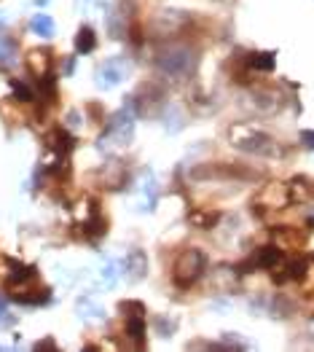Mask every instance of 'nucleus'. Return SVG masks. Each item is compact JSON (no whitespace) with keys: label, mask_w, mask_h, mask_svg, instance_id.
I'll use <instances>...</instances> for the list:
<instances>
[{"label":"nucleus","mask_w":314,"mask_h":352,"mask_svg":"<svg viewBox=\"0 0 314 352\" xmlns=\"http://www.w3.org/2000/svg\"><path fill=\"white\" fill-rule=\"evenodd\" d=\"M287 188H290V202H306L314 194V186L306 177H293L287 183Z\"/></svg>","instance_id":"nucleus-14"},{"label":"nucleus","mask_w":314,"mask_h":352,"mask_svg":"<svg viewBox=\"0 0 314 352\" xmlns=\"http://www.w3.org/2000/svg\"><path fill=\"white\" fill-rule=\"evenodd\" d=\"M100 280H102L105 288H115V283H118V264H115L113 258H105L102 261V266H100Z\"/></svg>","instance_id":"nucleus-20"},{"label":"nucleus","mask_w":314,"mask_h":352,"mask_svg":"<svg viewBox=\"0 0 314 352\" xmlns=\"http://www.w3.org/2000/svg\"><path fill=\"white\" fill-rule=\"evenodd\" d=\"M27 67H30V73H32L35 78H41V76L52 73V54H49V52H41V49L30 52V54H27Z\"/></svg>","instance_id":"nucleus-11"},{"label":"nucleus","mask_w":314,"mask_h":352,"mask_svg":"<svg viewBox=\"0 0 314 352\" xmlns=\"http://www.w3.org/2000/svg\"><path fill=\"white\" fill-rule=\"evenodd\" d=\"M97 49V35L91 28H81L76 35V52L78 54H91Z\"/></svg>","instance_id":"nucleus-18"},{"label":"nucleus","mask_w":314,"mask_h":352,"mask_svg":"<svg viewBox=\"0 0 314 352\" xmlns=\"http://www.w3.org/2000/svg\"><path fill=\"white\" fill-rule=\"evenodd\" d=\"M229 140L234 148L253 153V156H263V159H277L282 156V146L263 129H258L253 124H234L229 129Z\"/></svg>","instance_id":"nucleus-2"},{"label":"nucleus","mask_w":314,"mask_h":352,"mask_svg":"<svg viewBox=\"0 0 314 352\" xmlns=\"http://www.w3.org/2000/svg\"><path fill=\"white\" fill-rule=\"evenodd\" d=\"M16 59V43L11 38H0V65H14Z\"/></svg>","instance_id":"nucleus-22"},{"label":"nucleus","mask_w":314,"mask_h":352,"mask_svg":"<svg viewBox=\"0 0 314 352\" xmlns=\"http://www.w3.org/2000/svg\"><path fill=\"white\" fill-rule=\"evenodd\" d=\"M126 76V65L121 59H108L105 65L97 67V87L100 89H115Z\"/></svg>","instance_id":"nucleus-7"},{"label":"nucleus","mask_w":314,"mask_h":352,"mask_svg":"<svg viewBox=\"0 0 314 352\" xmlns=\"http://www.w3.org/2000/svg\"><path fill=\"white\" fill-rule=\"evenodd\" d=\"M30 30H32L35 35H41V38H54L57 25H54V19H52L49 14H35V16L30 19Z\"/></svg>","instance_id":"nucleus-15"},{"label":"nucleus","mask_w":314,"mask_h":352,"mask_svg":"<svg viewBox=\"0 0 314 352\" xmlns=\"http://www.w3.org/2000/svg\"><path fill=\"white\" fill-rule=\"evenodd\" d=\"M282 261H285L282 248L280 245H266V248H258L245 264H239V274H247L253 269H274V266L282 264Z\"/></svg>","instance_id":"nucleus-5"},{"label":"nucleus","mask_w":314,"mask_h":352,"mask_svg":"<svg viewBox=\"0 0 314 352\" xmlns=\"http://www.w3.org/2000/svg\"><path fill=\"white\" fill-rule=\"evenodd\" d=\"M290 205V188L287 183H269L260 197H258L256 207H266V210H282V207Z\"/></svg>","instance_id":"nucleus-6"},{"label":"nucleus","mask_w":314,"mask_h":352,"mask_svg":"<svg viewBox=\"0 0 314 352\" xmlns=\"http://www.w3.org/2000/svg\"><path fill=\"white\" fill-rule=\"evenodd\" d=\"M301 140H304V146L306 148H314V132L309 129V132H301Z\"/></svg>","instance_id":"nucleus-29"},{"label":"nucleus","mask_w":314,"mask_h":352,"mask_svg":"<svg viewBox=\"0 0 314 352\" xmlns=\"http://www.w3.org/2000/svg\"><path fill=\"white\" fill-rule=\"evenodd\" d=\"M124 269H126V277H129L132 283L143 280L145 272H148V256H145L143 250H132V253L126 256V261H124Z\"/></svg>","instance_id":"nucleus-10"},{"label":"nucleus","mask_w":314,"mask_h":352,"mask_svg":"<svg viewBox=\"0 0 314 352\" xmlns=\"http://www.w3.org/2000/svg\"><path fill=\"white\" fill-rule=\"evenodd\" d=\"M46 148L54 151L57 159H67V156L73 153V148H76V140H73V135H70L65 126H57V129H52V132L46 135Z\"/></svg>","instance_id":"nucleus-8"},{"label":"nucleus","mask_w":314,"mask_h":352,"mask_svg":"<svg viewBox=\"0 0 314 352\" xmlns=\"http://www.w3.org/2000/svg\"><path fill=\"white\" fill-rule=\"evenodd\" d=\"M218 221H221L218 210H191L188 212V223L197 226V229H212Z\"/></svg>","instance_id":"nucleus-13"},{"label":"nucleus","mask_w":314,"mask_h":352,"mask_svg":"<svg viewBox=\"0 0 314 352\" xmlns=\"http://www.w3.org/2000/svg\"><path fill=\"white\" fill-rule=\"evenodd\" d=\"M38 89H41V100L43 102H54L57 100V78L54 73H46L38 78Z\"/></svg>","instance_id":"nucleus-19"},{"label":"nucleus","mask_w":314,"mask_h":352,"mask_svg":"<svg viewBox=\"0 0 314 352\" xmlns=\"http://www.w3.org/2000/svg\"><path fill=\"white\" fill-rule=\"evenodd\" d=\"M35 350H57V344H54V339H43L35 344Z\"/></svg>","instance_id":"nucleus-28"},{"label":"nucleus","mask_w":314,"mask_h":352,"mask_svg":"<svg viewBox=\"0 0 314 352\" xmlns=\"http://www.w3.org/2000/svg\"><path fill=\"white\" fill-rule=\"evenodd\" d=\"M73 67H76V62H73V59H67V62H65V73L70 76V73H73Z\"/></svg>","instance_id":"nucleus-30"},{"label":"nucleus","mask_w":314,"mask_h":352,"mask_svg":"<svg viewBox=\"0 0 314 352\" xmlns=\"http://www.w3.org/2000/svg\"><path fill=\"white\" fill-rule=\"evenodd\" d=\"M186 25H188V16H186L183 11H161V14L153 19L150 30H156L159 35H172V32H177V30H183Z\"/></svg>","instance_id":"nucleus-9"},{"label":"nucleus","mask_w":314,"mask_h":352,"mask_svg":"<svg viewBox=\"0 0 314 352\" xmlns=\"http://www.w3.org/2000/svg\"><path fill=\"white\" fill-rule=\"evenodd\" d=\"M245 59H247V70H256V73H271L277 67L274 52H256V54H250Z\"/></svg>","instance_id":"nucleus-12"},{"label":"nucleus","mask_w":314,"mask_h":352,"mask_svg":"<svg viewBox=\"0 0 314 352\" xmlns=\"http://www.w3.org/2000/svg\"><path fill=\"white\" fill-rule=\"evenodd\" d=\"M102 183H105V188H124V183H126V170L113 162V164H108L105 170H102Z\"/></svg>","instance_id":"nucleus-16"},{"label":"nucleus","mask_w":314,"mask_h":352,"mask_svg":"<svg viewBox=\"0 0 314 352\" xmlns=\"http://www.w3.org/2000/svg\"><path fill=\"white\" fill-rule=\"evenodd\" d=\"M175 328H177V320H167V318H156V333L159 336H170V333H175Z\"/></svg>","instance_id":"nucleus-26"},{"label":"nucleus","mask_w":314,"mask_h":352,"mask_svg":"<svg viewBox=\"0 0 314 352\" xmlns=\"http://www.w3.org/2000/svg\"><path fill=\"white\" fill-rule=\"evenodd\" d=\"M145 318H126V336H132L137 342V347H143V339H145Z\"/></svg>","instance_id":"nucleus-21"},{"label":"nucleus","mask_w":314,"mask_h":352,"mask_svg":"<svg viewBox=\"0 0 314 352\" xmlns=\"http://www.w3.org/2000/svg\"><path fill=\"white\" fill-rule=\"evenodd\" d=\"M306 245H309V250H314V232L312 236H306Z\"/></svg>","instance_id":"nucleus-31"},{"label":"nucleus","mask_w":314,"mask_h":352,"mask_svg":"<svg viewBox=\"0 0 314 352\" xmlns=\"http://www.w3.org/2000/svg\"><path fill=\"white\" fill-rule=\"evenodd\" d=\"M207 269V256L199 248H186L177 253L175 264H172V283L177 288H191Z\"/></svg>","instance_id":"nucleus-3"},{"label":"nucleus","mask_w":314,"mask_h":352,"mask_svg":"<svg viewBox=\"0 0 314 352\" xmlns=\"http://www.w3.org/2000/svg\"><path fill=\"white\" fill-rule=\"evenodd\" d=\"M78 309L84 312L89 320H100V318H102V307L94 304L91 298H78Z\"/></svg>","instance_id":"nucleus-24"},{"label":"nucleus","mask_w":314,"mask_h":352,"mask_svg":"<svg viewBox=\"0 0 314 352\" xmlns=\"http://www.w3.org/2000/svg\"><path fill=\"white\" fill-rule=\"evenodd\" d=\"M105 25H108V32L113 38H124L126 35V14L121 8H113L108 16H105Z\"/></svg>","instance_id":"nucleus-17"},{"label":"nucleus","mask_w":314,"mask_h":352,"mask_svg":"<svg viewBox=\"0 0 314 352\" xmlns=\"http://www.w3.org/2000/svg\"><path fill=\"white\" fill-rule=\"evenodd\" d=\"M135 111L129 108V105H124L118 113L108 118V124H105V132H102V138H100V146L105 148H124L132 143V138H135Z\"/></svg>","instance_id":"nucleus-4"},{"label":"nucleus","mask_w":314,"mask_h":352,"mask_svg":"<svg viewBox=\"0 0 314 352\" xmlns=\"http://www.w3.org/2000/svg\"><path fill=\"white\" fill-rule=\"evenodd\" d=\"M14 320H16V318L8 312V304L0 298V328H8V325H14Z\"/></svg>","instance_id":"nucleus-27"},{"label":"nucleus","mask_w":314,"mask_h":352,"mask_svg":"<svg viewBox=\"0 0 314 352\" xmlns=\"http://www.w3.org/2000/svg\"><path fill=\"white\" fill-rule=\"evenodd\" d=\"M121 312H124V318H145V304L135 301V298L121 301Z\"/></svg>","instance_id":"nucleus-23"},{"label":"nucleus","mask_w":314,"mask_h":352,"mask_svg":"<svg viewBox=\"0 0 314 352\" xmlns=\"http://www.w3.org/2000/svg\"><path fill=\"white\" fill-rule=\"evenodd\" d=\"M35 3H41V6H46V3H49V0H35Z\"/></svg>","instance_id":"nucleus-32"},{"label":"nucleus","mask_w":314,"mask_h":352,"mask_svg":"<svg viewBox=\"0 0 314 352\" xmlns=\"http://www.w3.org/2000/svg\"><path fill=\"white\" fill-rule=\"evenodd\" d=\"M11 91H14V97H16L19 102H32V100H35L32 89H30L27 84H22V81H16V78H11Z\"/></svg>","instance_id":"nucleus-25"},{"label":"nucleus","mask_w":314,"mask_h":352,"mask_svg":"<svg viewBox=\"0 0 314 352\" xmlns=\"http://www.w3.org/2000/svg\"><path fill=\"white\" fill-rule=\"evenodd\" d=\"M153 65L161 76L175 78V81H186L197 73V52L186 43H164L156 49Z\"/></svg>","instance_id":"nucleus-1"}]
</instances>
